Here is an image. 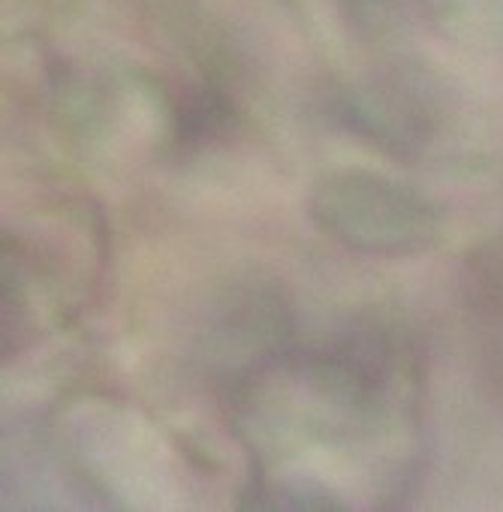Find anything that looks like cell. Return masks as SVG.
Wrapping results in <instances>:
<instances>
[{
    "label": "cell",
    "instance_id": "6da1fadb",
    "mask_svg": "<svg viewBox=\"0 0 503 512\" xmlns=\"http://www.w3.org/2000/svg\"><path fill=\"white\" fill-rule=\"evenodd\" d=\"M311 211L335 241L374 256L419 253L440 232V214L425 196L401 181L362 169L323 178L314 190Z\"/></svg>",
    "mask_w": 503,
    "mask_h": 512
}]
</instances>
